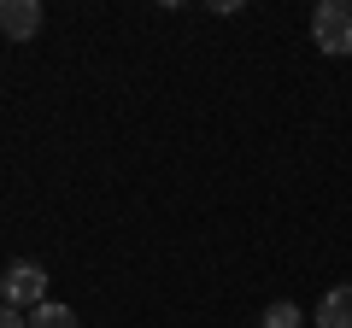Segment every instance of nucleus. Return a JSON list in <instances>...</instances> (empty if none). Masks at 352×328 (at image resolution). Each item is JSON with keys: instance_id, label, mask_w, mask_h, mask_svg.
Instances as JSON below:
<instances>
[{"instance_id": "7", "label": "nucleus", "mask_w": 352, "mask_h": 328, "mask_svg": "<svg viewBox=\"0 0 352 328\" xmlns=\"http://www.w3.org/2000/svg\"><path fill=\"white\" fill-rule=\"evenodd\" d=\"M0 328H30V316L12 311V305H0Z\"/></svg>"}, {"instance_id": "2", "label": "nucleus", "mask_w": 352, "mask_h": 328, "mask_svg": "<svg viewBox=\"0 0 352 328\" xmlns=\"http://www.w3.org/2000/svg\"><path fill=\"white\" fill-rule=\"evenodd\" d=\"M0 305H12V311H36V305H47V270L36 264V258H18V264H6V276H0Z\"/></svg>"}, {"instance_id": "3", "label": "nucleus", "mask_w": 352, "mask_h": 328, "mask_svg": "<svg viewBox=\"0 0 352 328\" xmlns=\"http://www.w3.org/2000/svg\"><path fill=\"white\" fill-rule=\"evenodd\" d=\"M41 30V0H0V36L6 41H30Z\"/></svg>"}, {"instance_id": "4", "label": "nucleus", "mask_w": 352, "mask_h": 328, "mask_svg": "<svg viewBox=\"0 0 352 328\" xmlns=\"http://www.w3.org/2000/svg\"><path fill=\"white\" fill-rule=\"evenodd\" d=\"M317 328H352V288H329L317 299Z\"/></svg>"}, {"instance_id": "5", "label": "nucleus", "mask_w": 352, "mask_h": 328, "mask_svg": "<svg viewBox=\"0 0 352 328\" xmlns=\"http://www.w3.org/2000/svg\"><path fill=\"white\" fill-rule=\"evenodd\" d=\"M258 328H305V311H300L294 299H276V305H264Z\"/></svg>"}, {"instance_id": "1", "label": "nucleus", "mask_w": 352, "mask_h": 328, "mask_svg": "<svg viewBox=\"0 0 352 328\" xmlns=\"http://www.w3.org/2000/svg\"><path fill=\"white\" fill-rule=\"evenodd\" d=\"M311 41L323 53H335V59H346V53H352V0H317Z\"/></svg>"}, {"instance_id": "6", "label": "nucleus", "mask_w": 352, "mask_h": 328, "mask_svg": "<svg viewBox=\"0 0 352 328\" xmlns=\"http://www.w3.org/2000/svg\"><path fill=\"white\" fill-rule=\"evenodd\" d=\"M30 328H82V323H76V311H71V305H36V311H30Z\"/></svg>"}]
</instances>
